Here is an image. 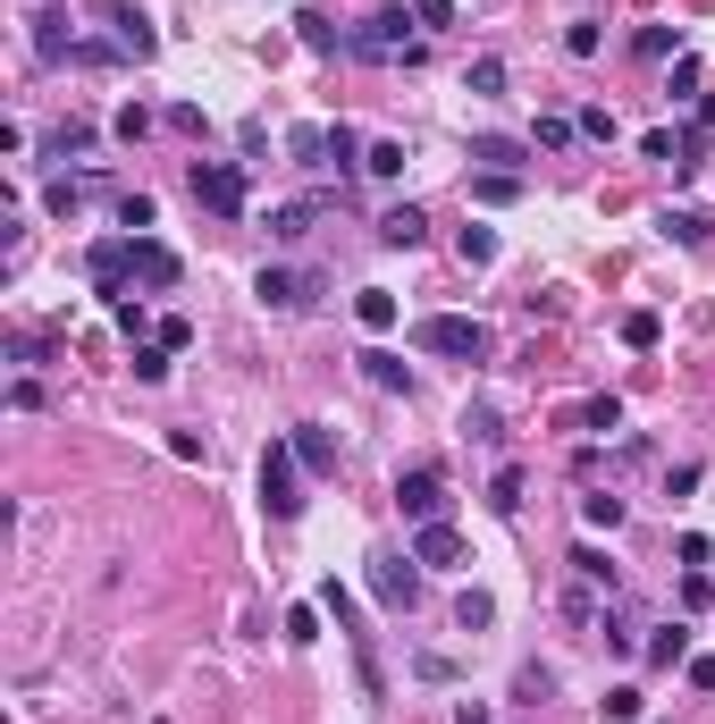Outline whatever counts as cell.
I'll return each instance as SVG.
<instances>
[{
    "label": "cell",
    "instance_id": "obj_26",
    "mask_svg": "<svg viewBox=\"0 0 715 724\" xmlns=\"http://www.w3.org/2000/svg\"><path fill=\"white\" fill-rule=\"evenodd\" d=\"M471 160H489V169H522V144H513V135H471Z\"/></svg>",
    "mask_w": 715,
    "mask_h": 724
},
{
    "label": "cell",
    "instance_id": "obj_1",
    "mask_svg": "<svg viewBox=\"0 0 715 724\" xmlns=\"http://www.w3.org/2000/svg\"><path fill=\"white\" fill-rule=\"evenodd\" d=\"M413 345L421 354H438V362H489V321H463V312H430V321L413 329Z\"/></svg>",
    "mask_w": 715,
    "mask_h": 724
},
{
    "label": "cell",
    "instance_id": "obj_7",
    "mask_svg": "<svg viewBox=\"0 0 715 724\" xmlns=\"http://www.w3.org/2000/svg\"><path fill=\"white\" fill-rule=\"evenodd\" d=\"M640 153L665 160L674 177H698V160H707V127H657V135H640Z\"/></svg>",
    "mask_w": 715,
    "mask_h": 724
},
{
    "label": "cell",
    "instance_id": "obj_53",
    "mask_svg": "<svg viewBox=\"0 0 715 724\" xmlns=\"http://www.w3.org/2000/svg\"><path fill=\"white\" fill-rule=\"evenodd\" d=\"M698 127H707V135H715V94H698Z\"/></svg>",
    "mask_w": 715,
    "mask_h": 724
},
{
    "label": "cell",
    "instance_id": "obj_4",
    "mask_svg": "<svg viewBox=\"0 0 715 724\" xmlns=\"http://www.w3.org/2000/svg\"><path fill=\"white\" fill-rule=\"evenodd\" d=\"M395 515L413 522H447V472L438 463H413V472H395Z\"/></svg>",
    "mask_w": 715,
    "mask_h": 724
},
{
    "label": "cell",
    "instance_id": "obj_38",
    "mask_svg": "<svg viewBox=\"0 0 715 724\" xmlns=\"http://www.w3.org/2000/svg\"><path fill=\"white\" fill-rule=\"evenodd\" d=\"M463 430H471V439H480V447H506V421H497L489 404H471V413H463Z\"/></svg>",
    "mask_w": 715,
    "mask_h": 724
},
{
    "label": "cell",
    "instance_id": "obj_34",
    "mask_svg": "<svg viewBox=\"0 0 715 724\" xmlns=\"http://www.w3.org/2000/svg\"><path fill=\"white\" fill-rule=\"evenodd\" d=\"M76 153H94V127H85V118H68V127L51 135V160H76Z\"/></svg>",
    "mask_w": 715,
    "mask_h": 724
},
{
    "label": "cell",
    "instance_id": "obj_39",
    "mask_svg": "<svg viewBox=\"0 0 715 724\" xmlns=\"http://www.w3.org/2000/svg\"><path fill=\"white\" fill-rule=\"evenodd\" d=\"M286 640H295V648L321 640V607H286Z\"/></svg>",
    "mask_w": 715,
    "mask_h": 724
},
{
    "label": "cell",
    "instance_id": "obj_19",
    "mask_svg": "<svg viewBox=\"0 0 715 724\" xmlns=\"http://www.w3.org/2000/svg\"><path fill=\"white\" fill-rule=\"evenodd\" d=\"M354 321L371 329V337H388V329H395V295H388V286H362V295H354Z\"/></svg>",
    "mask_w": 715,
    "mask_h": 724
},
{
    "label": "cell",
    "instance_id": "obj_50",
    "mask_svg": "<svg viewBox=\"0 0 715 724\" xmlns=\"http://www.w3.org/2000/svg\"><path fill=\"white\" fill-rule=\"evenodd\" d=\"M581 421H589V430H623V404H615V397H589Z\"/></svg>",
    "mask_w": 715,
    "mask_h": 724
},
{
    "label": "cell",
    "instance_id": "obj_5",
    "mask_svg": "<svg viewBox=\"0 0 715 724\" xmlns=\"http://www.w3.org/2000/svg\"><path fill=\"white\" fill-rule=\"evenodd\" d=\"M186 186H194V203L219 211V219H236V211H245V169H236V160H194Z\"/></svg>",
    "mask_w": 715,
    "mask_h": 724
},
{
    "label": "cell",
    "instance_id": "obj_29",
    "mask_svg": "<svg viewBox=\"0 0 715 724\" xmlns=\"http://www.w3.org/2000/svg\"><path fill=\"white\" fill-rule=\"evenodd\" d=\"M581 515H589V531H623V497L589 489V497H581Z\"/></svg>",
    "mask_w": 715,
    "mask_h": 724
},
{
    "label": "cell",
    "instance_id": "obj_6",
    "mask_svg": "<svg viewBox=\"0 0 715 724\" xmlns=\"http://www.w3.org/2000/svg\"><path fill=\"white\" fill-rule=\"evenodd\" d=\"M85 270H94L101 304H127V278H135V236H101V245L85 253Z\"/></svg>",
    "mask_w": 715,
    "mask_h": 724
},
{
    "label": "cell",
    "instance_id": "obj_13",
    "mask_svg": "<svg viewBox=\"0 0 715 724\" xmlns=\"http://www.w3.org/2000/svg\"><path fill=\"white\" fill-rule=\"evenodd\" d=\"M76 42L85 35H68V9H35V59L59 68V59H76Z\"/></svg>",
    "mask_w": 715,
    "mask_h": 724
},
{
    "label": "cell",
    "instance_id": "obj_31",
    "mask_svg": "<svg viewBox=\"0 0 715 724\" xmlns=\"http://www.w3.org/2000/svg\"><path fill=\"white\" fill-rule=\"evenodd\" d=\"M454 624H463V632L497 624V598H489V590H463V598H454Z\"/></svg>",
    "mask_w": 715,
    "mask_h": 724
},
{
    "label": "cell",
    "instance_id": "obj_35",
    "mask_svg": "<svg viewBox=\"0 0 715 724\" xmlns=\"http://www.w3.org/2000/svg\"><path fill=\"white\" fill-rule=\"evenodd\" d=\"M151 219H160V211H151V194H118V228H127V236H144Z\"/></svg>",
    "mask_w": 715,
    "mask_h": 724
},
{
    "label": "cell",
    "instance_id": "obj_24",
    "mask_svg": "<svg viewBox=\"0 0 715 724\" xmlns=\"http://www.w3.org/2000/svg\"><path fill=\"white\" fill-rule=\"evenodd\" d=\"M690 657V624H657V640H648V666H682Z\"/></svg>",
    "mask_w": 715,
    "mask_h": 724
},
{
    "label": "cell",
    "instance_id": "obj_44",
    "mask_svg": "<svg viewBox=\"0 0 715 724\" xmlns=\"http://www.w3.org/2000/svg\"><path fill=\"white\" fill-rule=\"evenodd\" d=\"M606 724H640V691H631V683L606 691Z\"/></svg>",
    "mask_w": 715,
    "mask_h": 724
},
{
    "label": "cell",
    "instance_id": "obj_22",
    "mask_svg": "<svg viewBox=\"0 0 715 724\" xmlns=\"http://www.w3.org/2000/svg\"><path fill=\"white\" fill-rule=\"evenodd\" d=\"M286 153H295L303 169H329V127H286Z\"/></svg>",
    "mask_w": 715,
    "mask_h": 724
},
{
    "label": "cell",
    "instance_id": "obj_48",
    "mask_svg": "<svg viewBox=\"0 0 715 724\" xmlns=\"http://www.w3.org/2000/svg\"><path fill=\"white\" fill-rule=\"evenodd\" d=\"M572 135H581V127H572V118H539V135H530V144H547V153H565Z\"/></svg>",
    "mask_w": 715,
    "mask_h": 724
},
{
    "label": "cell",
    "instance_id": "obj_14",
    "mask_svg": "<svg viewBox=\"0 0 715 724\" xmlns=\"http://www.w3.org/2000/svg\"><path fill=\"white\" fill-rule=\"evenodd\" d=\"M135 278H144V286H177V278H186V262H177L160 236H135Z\"/></svg>",
    "mask_w": 715,
    "mask_h": 724
},
{
    "label": "cell",
    "instance_id": "obj_37",
    "mask_svg": "<svg viewBox=\"0 0 715 724\" xmlns=\"http://www.w3.org/2000/svg\"><path fill=\"white\" fill-rule=\"evenodd\" d=\"M135 380H151V388L169 380V345H160V337H151V345H135Z\"/></svg>",
    "mask_w": 715,
    "mask_h": 724
},
{
    "label": "cell",
    "instance_id": "obj_36",
    "mask_svg": "<svg viewBox=\"0 0 715 724\" xmlns=\"http://www.w3.org/2000/svg\"><path fill=\"white\" fill-rule=\"evenodd\" d=\"M489 506H497V515H522V472H513V463L489 480Z\"/></svg>",
    "mask_w": 715,
    "mask_h": 724
},
{
    "label": "cell",
    "instance_id": "obj_8",
    "mask_svg": "<svg viewBox=\"0 0 715 724\" xmlns=\"http://www.w3.org/2000/svg\"><path fill=\"white\" fill-rule=\"evenodd\" d=\"M94 18L110 26V42H118L127 59H151V51H160V35H151V18L135 9V0H94Z\"/></svg>",
    "mask_w": 715,
    "mask_h": 724
},
{
    "label": "cell",
    "instance_id": "obj_49",
    "mask_svg": "<svg viewBox=\"0 0 715 724\" xmlns=\"http://www.w3.org/2000/svg\"><path fill=\"white\" fill-rule=\"evenodd\" d=\"M565 51H572V59H598V26H589V18L565 26Z\"/></svg>",
    "mask_w": 715,
    "mask_h": 724
},
{
    "label": "cell",
    "instance_id": "obj_15",
    "mask_svg": "<svg viewBox=\"0 0 715 724\" xmlns=\"http://www.w3.org/2000/svg\"><path fill=\"white\" fill-rule=\"evenodd\" d=\"M295 35H303V51H312V59H337L345 42H354L345 26H329V9H303V18H295Z\"/></svg>",
    "mask_w": 715,
    "mask_h": 724
},
{
    "label": "cell",
    "instance_id": "obj_11",
    "mask_svg": "<svg viewBox=\"0 0 715 724\" xmlns=\"http://www.w3.org/2000/svg\"><path fill=\"white\" fill-rule=\"evenodd\" d=\"M413 565L454 573V565H463V531H454V522H421V531H413Z\"/></svg>",
    "mask_w": 715,
    "mask_h": 724
},
{
    "label": "cell",
    "instance_id": "obj_23",
    "mask_svg": "<svg viewBox=\"0 0 715 724\" xmlns=\"http://www.w3.org/2000/svg\"><path fill=\"white\" fill-rule=\"evenodd\" d=\"M598 640L615 648V657H631V648H640V632H631V615H623L615 598H606V615H598Z\"/></svg>",
    "mask_w": 715,
    "mask_h": 724
},
{
    "label": "cell",
    "instance_id": "obj_30",
    "mask_svg": "<svg viewBox=\"0 0 715 724\" xmlns=\"http://www.w3.org/2000/svg\"><path fill=\"white\" fill-rule=\"evenodd\" d=\"M329 169H337V177L362 169V135H354V127H329Z\"/></svg>",
    "mask_w": 715,
    "mask_h": 724
},
{
    "label": "cell",
    "instance_id": "obj_10",
    "mask_svg": "<svg viewBox=\"0 0 715 724\" xmlns=\"http://www.w3.org/2000/svg\"><path fill=\"white\" fill-rule=\"evenodd\" d=\"M371 598H379V607H395V615L413 607V598H421V573H413V556L379 548V556H371Z\"/></svg>",
    "mask_w": 715,
    "mask_h": 724
},
{
    "label": "cell",
    "instance_id": "obj_46",
    "mask_svg": "<svg viewBox=\"0 0 715 724\" xmlns=\"http://www.w3.org/2000/svg\"><path fill=\"white\" fill-rule=\"evenodd\" d=\"M9 362H26V371H35V362H51V337H26V329H18V337H9Z\"/></svg>",
    "mask_w": 715,
    "mask_h": 724
},
{
    "label": "cell",
    "instance_id": "obj_2",
    "mask_svg": "<svg viewBox=\"0 0 715 724\" xmlns=\"http://www.w3.org/2000/svg\"><path fill=\"white\" fill-rule=\"evenodd\" d=\"M354 59H379V68H395V59H421V35H413V9H379V18L354 26V42H345Z\"/></svg>",
    "mask_w": 715,
    "mask_h": 724
},
{
    "label": "cell",
    "instance_id": "obj_40",
    "mask_svg": "<svg viewBox=\"0 0 715 724\" xmlns=\"http://www.w3.org/2000/svg\"><path fill=\"white\" fill-rule=\"evenodd\" d=\"M404 9H413V26H421V35H438V26H454V0H404Z\"/></svg>",
    "mask_w": 715,
    "mask_h": 724
},
{
    "label": "cell",
    "instance_id": "obj_27",
    "mask_svg": "<svg viewBox=\"0 0 715 724\" xmlns=\"http://www.w3.org/2000/svg\"><path fill=\"white\" fill-rule=\"evenodd\" d=\"M665 236H674V245H707V211H665Z\"/></svg>",
    "mask_w": 715,
    "mask_h": 724
},
{
    "label": "cell",
    "instance_id": "obj_25",
    "mask_svg": "<svg viewBox=\"0 0 715 724\" xmlns=\"http://www.w3.org/2000/svg\"><path fill=\"white\" fill-rule=\"evenodd\" d=\"M471 194H480V203H522V177H513V169H480V177H471Z\"/></svg>",
    "mask_w": 715,
    "mask_h": 724
},
{
    "label": "cell",
    "instance_id": "obj_47",
    "mask_svg": "<svg viewBox=\"0 0 715 724\" xmlns=\"http://www.w3.org/2000/svg\"><path fill=\"white\" fill-rule=\"evenodd\" d=\"M110 321H118V337H127V345H144V329H151L144 304H110Z\"/></svg>",
    "mask_w": 715,
    "mask_h": 724
},
{
    "label": "cell",
    "instance_id": "obj_17",
    "mask_svg": "<svg viewBox=\"0 0 715 724\" xmlns=\"http://www.w3.org/2000/svg\"><path fill=\"white\" fill-rule=\"evenodd\" d=\"M362 380H371V388H388V397H413V371H404L395 354H379V345L362 354Z\"/></svg>",
    "mask_w": 715,
    "mask_h": 724
},
{
    "label": "cell",
    "instance_id": "obj_21",
    "mask_svg": "<svg viewBox=\"0 0 715 724\" xmlns=\"http://www.w3.org/2000/svg\"><path fill=\"white\" fill-rule=\"evenodd\" d=\"M321 211H329V194H312V203H278V211H270V236H303Z\"/></svg>",
    "mask_w": 715,
    "mask_h": 724
},
{
    "label": "cell",
    "instance_id": "obj_12",
    "mask_svg": "<svg viewBox=\"0 0 715 724\" xmlns=\"http://www.w3.org/2000/svg\"><path fill=\"white\" fill-rule=\"evenodd\" d=\"M286 447H295V463H303L312 480H329V472H337V430H329V421H303V430H295Z\"/></svg>",
    "mask_w": 715,
    "mask_h": 724
},
{
    "label": "cell",
    "instance_id": "obj_18",
    "mask_svg": "<svg viewBox=\"0 0 715 724\" xmlns=\"http://www.w3.org/2000/svg\"><path fill=\"white\" fill-rule=\"evenodd\" d=\"M572 573H581L589 590H606V598L623 590V573H615V556H606V548H572Z\"/></svg>",
    "mask_w": 715,
    "mask_h": 724
},
{
    "label": "cell",
    "instance_id": "obj_42",
    "mask_svg": "<svg viewBox=\"0 0 715 724\" xmlns=\"http://www.w3.org/2000/svg\"><path fill=\"white\" fill-rule=\"evenodd\" d=\"M85 194H94V186H76V177H59V186L42 194V203H51V219H68V211H85Z\"/></svg>",
    "mask_w": 715,
    "mask_h": 724
},
{
    "label": "cell",
    "instance_id": "obj_52",
    "mask_svg": "<svg viewBox=\"0 0 715 724\" xmlns=\"http://www.w3.org/2000/svg\"><path fill=\"white\" fill-rule=\"evenodd\" d=\"M454 724H497V716H489L480 699H463V716H454Z\"/></svg>",
    "mask_w": 715,
    "mask_h": 724
},
{
    "label": "cell",
    "instance_id": "obj_16",
    "mask_svg": "<svg viewBox=\"0 0 715 724\" xmlns=\"http://www.w3.org/2000/svg\"><path fill=\"white\" fill-rule=\"evenodd\" d=\"M421 236H430V219H421V211H413V203H395V211H388V219H379V245H395V253H413V245H421Z\"/></svg>",
    "mask_w": 715,
    "mask_h": 724
},
{
    "label": "cell",
    "instance_id": "obj_33",
    "mask_svg": "<svg viewBox=\"0 0 715 724\" xmlns=\"http://www.w3.org/2000/svg\"><path fill=\"white\" fill-rule=\"evenodd\" d=\"M631 51H640V59H682V35H674V26H640Z\"/></svg>",
    "mask_w": 715,
    "mask_h": 724
},
{
    "label": "cell",
    "instance_id": "obj_32",
    "mask_svg": "<svg viewBox=\"0 0 715 724\" xmlns=\"http://www.w3.org/2000/svg\"><path fill=\"white\" fill-rule=\"evenodd\" d=\"M454 253H463L471 270H489L497 262V228H463V236H454Z\"/></svg>",
    "mask_w": 715,
    "mask_h": 724
},
{
    "label": "cell",
    "instance_id": "obj_51",
    "mask_svg": "<svg viewBox=\"0 0 715 724\" xmlns=\"http://www.w3.org/2000/svg\"><path fill=\"white\" fill-rule=\"evenodd\" d=\"M572 127H581V135H598V144H615V110H581Z\"/></svg>",
    "mask_w": 715,
    "mask_h": 724
},
{
    "label": "cell",
    "instance_id": "obj_43",
    "mask_svg": "<svg viewBox=\"0 0 715 724\" xmlns=\"http://www.w3.org/2000/svg\"><path fill=\"white\" fill-rule=\"evenodd\" d=\"M665 94H674V101H698V59H690V51L674 59V77H665Z\"/></svg>",
    "mask_w": 715,
    "mask_h": 724
},
{
    "label": "cell",
    "instance_id": "obj_41",
    "mask_svg": "<svg viewBox=\"0 0 715 724\" xmlns=\"http://www.w3.org/2000/svg\"><path fill=\"white\" fill-rule=\"evenodd\" d=\"M362 169H371V177H404V144H371V153H362Z\"/></svg>",
    "mask_w": 715,
    "mask_h": 724
},
{
    "label": "cell",
    "instance_id": "obj_9",
    "mask_svg": "<svg viewBox=\"0 0 715 724\" xmlns=\"http://www.w3.org/2000/svg\"><path fill=\"white\" fill-rule=\"evenodd\" d=\"M253 295H262V312H312L321 304V278H312V270H262Z\"/></svg>",
    "mask_w": 715,
    "mask_h": 724
},
{
    "label": "cell",
    "instance_id": "obj_45",
    "mask_svg": "<svg viewBox=\"0 0 715 724\" xmlns=\"http://www.w3.org/2000/svg\"><path fill=\"white\" fill-rule=\"evenodd\" d=\"M144 135H151V110H144V101H127V110H118V144H144Z\"/></svg>",
    "mask_w": 715,
    "mask_h": 724
},
{
    "label": "cell",
    "instance_id": "obj_20",
    "mask_svg": "<svg viewBox=\"0 0 715 724\" xmlns=\"http://www.w3.org/2000/svg\"><path fill=\"white\" fill-rule=\"evenodd\" d=\"M463 94L497 101V94H506V59H497V51H480V59H471V68H463Z\"/></svg>",
    "mask_w": 715,
    "mask_h": 724
},
{
    "label": "cell",
    "instance_id": "obj_28",
    "mask_svg": "<svg viewBox=\"0 0 715 724\" xmlns=\"http://www.w3.org/2000/svg\"><path fill=\"white\" fill-rule=\"evenodd\" d=\"M657 337H665V321H657V312H623V345H631V354H648Z\"/></svg>",
    "mask_w": 715,
    "mask_h": 724
},
{
    "label": "cell",
    "instance_id": "obj_3",
    "mask_svg": "<svg viewBox=\"0 0 715 724\" xmlns=\"http://www.w3.org/2000/svg\"><path fill=\"white\" fill-rule=\"evenodd\" d=\"M262 506H270L278 522L303 515V463H295V447H286V439L262 447Z\"/></svg>",
    "mask_w": 715,
    "mask_h": 724
}]
</instances>
